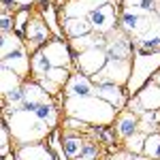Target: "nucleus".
<instances>
[{
    "instance_id": "obj_1",
    "label": "nucleus",
    "mask_w": 160,
    "mask_h": 160,
    "mask_svg": "<svg viewBox=\"0 0 160 160\" xmlns=\"http://www.w3.org/2000/svg\"><path fill=\"white\" fill-rule=\"evenodd\" d=\"M64 113L94 126H111L115 124L118 109L98 96H71L64 100Z\"/></svg>"
},
{
    "instance_id": "obj_2",
    "label": "nucleus",
    "mask_w": 160,
    "mask_h": 160,
    "mask_svg": "<svg viewBox=\"0 0 160 160\" xmlns=\"http://www.w3.org/2000/svg\"><path fill=\"white\" fill-rule=\"evenodd\" d=\"M4 124L9 126L11 139L17 143V148L41 143L51 132L47 124L41 122L32 111H26V109H17V111H11V113H4Z\"/></svg>"
},
{
    "instance_id": "obj_3",
    "label": "nucleus",
    "mask_w": 160,
    "mask_h": 160,
    "mask_svg": "<svg viewBox=\"0 0 160 160\" xmlns=\"http://www.w3.org/2000/svg\"><path fill=\"white\" fill-rule=\"evenodd\" d=\"M0 66H7L24 79L28 71H32L30 66V56L26 49V43H22V37L15 32L2 34V51H0Z\"/></svg>"
},
{
    "instance_id": "obj_4",
    "label": "nucleus",
    "mask_w": 160,
    "mask_h": 160,
    "mask_svg": "<svg viewBox=\"0 0 160 160\" xmlns=\"http://www.w3.org/2000/svg\"><path fill=\"white\" fill-rule=\"evenodd\" d=\"M160 71V51L158 53H135L132 60V73L126 83V90L130 94H139L141 88L149 83V77Z\"/></svg>"
},
{
    "instance_id": "obj_5",
    "label": "nucleus",
    "mask_w": 160,
    "mask_h": 160,
    "mask_svg": "<svg viewBox=\"0 0 160 160\" xmlns=\"http://www.w3.org/2000/svg\"><path fill=\"white\" fill-rule=\"evenodd\" d=\"M130 73H132V62L130 60H109L105 64V68L96 73L92 79L94 86H122L126 88L128 79H130Z\"/></svg>"
},
{
    "instance_id": "obj_6",
    "label": "nucleus",
    "mask_w": 160,
    "mask_h": 160,
    "mask_svg": "<svg viewBox=\"0 0 160 160\" xmlns=\"http://www.w3.org/2000/svg\"><path fill=\"white\" fill-rule=\"evenodd\" d=\"M158 22V13H145V11H137V9H124L120 15V28L128 37L139 38L141 34H145L152 26Z\"/></svg>"
},
{
    "instance_id": "obj_7",
    "label": "nucleus",
    "mask_w": 160,
    "mask_h": 160,
    "mask_svg": "<svg viewBox=\"0 0 160 160\" xmlns=\"http://www.w3.org/2000/svg\"><path fill=\"white\" fill-rule=\"evenodd\" d=\"M49 26L45 24V19L43 17H38V15H34V17H30V22H28V28H26V49H28V53H37V51H41L47 43H49Z\"/></svg>"
},
{
    "instance_id": "obj_8",
    "label": "nucleus",
    "mask_w": 160,
    "mask_h": 160,
    "mask_svg": "<svg viewBox=\"0 0 160 160\" xmlns=\"http://www.w3.org/2000/svg\"><path fill=\"white\" fill-rule=\"evenodd\" d=\"M107 56L109 60H130V53L135 51L132 37H128L122 28H115L107 34Z\"/></svg>"
},
{
    "instance_id": "obj_9",
    "label": "nucleus",
    "mask_w": 160,
    "mask_h": 160,
    "mask_svg": "<svg viewBox=\"0 0 160 160\" xmlns=\"http://www.w3.org/2000/svg\"><path fill=\"white\" fill-rule=\"evenodd\" d=\"M107 62H109V56H107V51L100 49V47H92V49L83 51V53H79L75 58V64H77L79 73L88 75V77H94L96 73H100Z\"/></svg>"
},
{
    "instance_id": "obj_10",
    "label": "nucleus",
    "mask_w": 160,
    "mask_h": 160,
    "mask_svg": "<svg viewBox=\"0 0 160 160\" xmlns=\"http://www.w3.org/2000/svg\"><path fill=\"white\" fill-rule=\"evenodd\" d=\"M115 17H118V9L115 2H107L98 7L96 11L88 15V22L92 24V30L98 34H109L111 30H115Z\"/></svg>"
},
{
    "instance_id": "obj_11",
    "label": "nucleus",
    "mask_w": 160,
    "mask_h": 160,
    "mask_svg": "<svg viewBox=\"0 0 160 160\" xmlns=\"http://www.w3.org/2000/svg\"><path fill=\"white\" fill-rule=\"evenodd\" d=\"M43 53L47 56V60L51 62V66L71 68V64L75 62V56H73V51H71V45H66L62 38H53V41H49V43L43 47Z\"/></svg>"
},
{
    "instance_id": "obj_12",
    "label": "nucleus",
    "mask_w": 160,
    "mask_h": 160,
    "mask_svg": "<svg viewBox=\"0 0 160 160\" xmlns=\"http://www.w3.org/2000/svg\"><path fill=\"white\" fill-rule=\"evenodd\" d=\"M132 45H135V53H158L160 51V17L145 34H141L139 38L132 41Z\"/></svg>"
},
{
    "instance_id": "obj_13",
    "label": "nucleus",
    "mask_w": 160,
    "mask_h": 160,
    "mask_svg": "<svg viewBox=\"0 0 160 160\" xmlns=\"http://www.w3.org/2000/svg\"><path fill=\"white\" fill-rule=\"evenodd\" d=\"M43 102H51V96L38 86V81H24V107L22 109L34 111Z\"/></svg>"
},
{
    "instance_id": "obj_14",
    "label": "nucleus",
    "mask_w": 160,
    "mask_h": 160,
    "mask_svg": "<svg viewBox=\"0 0 160 160\" xmlns=\"http://www.w3.org/2000/svg\"><path fill=\"white\" fill-rule=\"evenodd\" d=\"M94 83H92V79L83 73H75L71 79H68V83L64 86V92H66V98H71V96H94Z\"/></svg>"
},
{
    "instance_id": "obj_15",
    "label": "nucleus",
    "mask_w": 160,
    "mask_h": 160,
    "mask_svg": "<svg viewBox=\"0 0 160 160\" xmlns=\"http://www.w3.org/2000/svg\"><path fill=\"white\" fill-rule=\"evenodd\" d=\"M86 145H88V139H83L81 132L64 128V132H62V148H64V154L68 156V160L81 156V152L86 149Z\"/></svg>"
},
{
    "instance_id": "obj_16",
    "label": "nucleus",
    "mask_w": 160,
    "mask_h": 160,
    "mask_svg": "<svg viewBox=\"0 0 160 160\" xmlns=\"http://www.w3.org/2000/svg\"><path fill=\"white\" fill-rule=\"evenodd\" d=\"M135 98L139 100L143 111H160V86L149 81L148 86L141 88L139 94H135Z\"/></svg>"
},
{
    "instance_id": "obj_17",
    "label": "nucleus",
    "mask_w": 160,
    "mask_h": 160,
    "mask_svg": "<svg viewBox=\"0 0 160 160\" xmlns=\"http://www.w3.org/2000/svg\"><path fill=\"white\" fill-rule=\"evenodd\" d=\"M113 128H115V135L122 137L124 141H126L128 137L139 132V115H137L135 111H124V113H120L115 118V126Z\"/></svg>"
},
{
    "instance_id": "obj_18",
    "label": "nucleus",
    "mask_w": 160,
    "mask_h": 160,
    "mask_svg": "<svg viewBox=\"0 0 160 160\" xmlns=\"http://www.w3.org/2000/svg\"><path fill=\"white\" fill-rule=\"evenodd\" d=\"M17 160H56L53 152L45 143H32V145H22L17 148Z\"/></svg>"
},
{
    "instance_id": "obj_19",
    "label": "nucleus",
    "mask_w": 160,
    "mask_h": 160,
    "mask_svg": "<svg viewBox=\"0 0 160 160\" xmlns=\"http://www.w3.org/2000/svg\"><path fill=\"white\" fill-rule=\"evenodd\" d=\"M94 96L102 98L105 102L113 105L115 109H122L126 105V96H124V88L122 86H96L94 88Z\"/></svg>"
},
{
    "instance_id": "obj_20",
    "label": "nucleus",
    "mask_w": 160,
    "mask_h": 160,
    "mask_svg": "<svg viewBox=\"0 0 160 160\" xmlns=\"http://www.w3.org/2000/svg\"><path fill=\"white\" fill-rule=\"evenodd\" d=\"M62 30L68 38H79L86 37V34H92V24L88 22V17H71V19H64L62 22Z\"/></svg>"
},
{
    "instance_id": "obj_21",
    "label": "nucleus",
    "mask_w": 160,
    "mask_h": 160,
    "mask_svg": "<svg viewBox=\"0 0 160 160\" xmlns=\"http://www.w3.org/2000/svg\"><path fill=\"white\" fill-rule=\"evenodd\" d=\"M22 86H24L22 77L15 73V71L7 68V66H2V83H0V88H2V98H4L7 94H11L13 90L22 88Z\"/></svg>"
},
{
    "instance_id": "obj_22",
    "label": "nucleus",
    "mask_w": 160,
    "mask_h": 160,
    "mask_svg": "<svg viewBox=\"0 0 160 160\" xmlns=\"http://www.w3.org/2000/svg\"><path fill=\"white\" fill-rule=\"evenodd\" d=\"M32 113L37 115L41 122L47 124V126H49V130H53V126L58 124V109L53 107V102H43V105H38Z\"/></svg>"
},
{
    "instance_id": "obj_23",
    "label": "nucleus",
    "mask_w": 160,
    "mask_h": 160,
    "mask_svg": "<svg viewBox=\"0 0 160 160\" xmlns=\"http://www.w3.org/2000/svg\"><path fill=\"white\" fill-rule=\"evenodd\" d=\"M30 66H32L34 77H37V79H41V77H45V75L49 73L51 62L47 60V56L43 53V49H41V51H37V53H32V58H30Z\"/></svg>"
},
{
    "instance_id": "obj_24",
    "label": "nucleus",
    "mask_w": 160,
    "mask_h": 160,
    "mask_svg": "<svg viewBox=\"0 0 160 160\" xmlns=\"http://www.w3.org/2000/svg\"><path fill=\"white\" fill-rule=\"evenodd\" d=\"M43 19H45V24L49 26L51 34H56V38H62V37H64V30L60 28L58 17H56V9H53L51 4H43Z\"/></svg>"
},
{
    "instance_id": "obj_25",
    "label": "nucleus",
    "mask_w": 160,
    "mask_h": 160,
    "mask_svg": "<svg viewBox=\"0 0 160 160\" xmlns=\"http://www.w3.org/2000/svg\"><path fill=\"white\" fill-rule=\"evenodd\" d=\"M145 139H148V135L139 130V132H135L132 137H128V139H126L124 149H126V152H130V154H135V156H141V154H143V148H145Z\"/></svg>"
},
{
    "instance_id": "obj_26",
    "label": "nucleus",
    "mask_w": 160,
    "mask_h": 160,
    "mask_svg": "<svg viewBox=\"0 0 160 160\" xmlns=\"http://www.w3.org/2000/svg\"><path fill=\"white\" fill-rule=\"evenodd\" d=\"M143 156H148L149 160H160V132L148 135L145 148H143Z\"/></svg>"
},
{
    "instance_id": "obj_27",
    "label": "nucleus",
    "mask_w": 160,
    "mask_h": 160,
    "mask_svg": "<svg viewBox=\"0 0 160 160\" xmlns=\"http://www.w3.org/2000/svg\"><path fill=\"white\" fill-rule=\"evenodd\" d=\"M90 11L86 9V4L81 0H68L64 4V19H71V17H88Z\"/></svg>"
},
{
    "instance_id": "obj_28",
    "label": "nucleus",
    "mask_w": 160,
    "mask_h": 160,
    "mask_svg": "<svg viewBox=\"0 0 160 160\" xmlns=\"http://www.w3.org/2000/svg\"><path fill=\"white\" fill-rule=\"evenodd\" d=\"M124 9H137L145 13H158V2L156 0H122Z\"/></svg>"
},
{
    "instance_id": "obj_29",
    "label": "nucleus",
    "mask_w": 160,
    "mask_h": 160,
    "mask_svg": "<svg viewBox=\"0 0 160 160\" xmlns=\"http://www.w3.org/2000/svg\"><path fill=\"white\" fill-rule=\"evenodd\" d=\"M47 79H51V81H56V83H60V86H66L68 83V79L73 77L71 75V71L68 68H60V66H51L49 73L45 75Z\"/></svg>"
},
{
    "instance_id": "obj_30",
    "label": "nucleus",
    "mask_w": 160,
    "mask_h": 160,
    "mask_svg": "<svg viewBox=\"0 0 160 160\" xmlns=\"http://www.w3.org/2000/svg\"><path fill=\"white\" fill-rule=\"evenodd\" d=\"M28 22H30V9H22V11L15 13V34L24 37L26 28H28Z\"/></svg>"
},
{
    "instance_id": "obj_31",
    "label": "nucleus",
    "mask_w": 160,
    "mask_h": 160,
    "mask_svg": "<svg viewBox=\"0 0 160 160\" xmlns=\"http://www.w3.org/2000/svg\"><path fill=\"white\" fill-rule=\"evenodd\" d=\"M98 158V143H94V141H88L86 149L81 152V156H77L73 160H96Z\"/></svg>"
},
{
    "instance_id": "obj_32",
    "label": "nucleus",
    "mask_w": 160,
    "mask_h": 160,
    "mask_svg": "<svg viewBox=\"0 0 160 160\" xmlns=\"http://www.w3.org/2000/svg\"><path fill=\"white\" fill-rule=\"evenodd\" d=\"M64 128H71V130H77V132H88L90 130L88 122L79 120V118H66L64 120Z\"/></svg>"
},
{
    "instance_id": "obj_33",
    "label": "nucleus",
    "mask_w": 160,
    "mask_h": 160,
    "mask_svg": "<svg viewBox=\"0 0 160 160\" xmlns=\"http://www.w3.org/2000/svg\"><path fill=\"white\" fill-rule=\"evenodd\" d=\"M38 86L43 88L49 96H56V94H60V83H56V81H51V79H47V77H41V79H37Z\"/></svg>"
},
{
    "instance_id": "obj_34",
    "label": "nucleus",
    "mask_w": 160,
    "mask_h": 160,
    "mask_svg": "<svg viewBox=\"0 0 160 160\" xmlns=\"http://www.w3.org/2000/svg\"><path fill=\"white\" fill-rule=\"evenodd\" d=\"M9 143H11V132H9V126L4 124V126H2V143H0V152H2V158L11 154V152H9V149H11V145H9Z\"/></svg>"
},
{
    "instance_id": "obj_35",
    "label": "nucleus",
    "mask_w": 160,
    "mask_h": 160,
    "mask_svg": "<svg viewBox=\"0 0 160 160\" xmlns=\"http://www.w3.org/2000/svg\"><path fill=\"white\" fill-rule=\"evenodd\" d=\"M17 9V4H15V0H2V11H15Z\"/></svg>"
},
{
    "instance_id": "obj_36",
    "label": "nucleus",
    "mask_w": 160,
    "mask_h": 160,
    "mask_svg": "<svg viewBox=\"0 0 160 160\" xmlns=\"http://www.w3.org/2000/svg\"><path fill=\"white\" fill-rule=\"evenodd\" d=\"M34 2H37V0H15V4H17V7H24V9H30Z\"/></svg>"
},
{
    "instance_id": "obj_37",
    "label": "nucleus",
    "mask_w": 160,
    "mask_h": 160,
    "mask_svg": "<svg viewBox=\"0 0 160 160\" xmlns=\"http://www.w3.org/2000/svg\"><path fill=\"white\" fill-rule=\"evenodd\" d=\"M152 81H154V83H158V86H160V71H158L156 75H154V77H152Z\"/></svg>"
},
{
    "instance_id": "obj_38",
    "label": "nucleus",
    "mask_w": 160,
    "mask_h": 160,
    "mask_svg": "<svg viewBox=\"0 0 160 160\" xmlns=\"http://www.w3.org/2000/svg\"><path fill=\"white\" fill-rule=\"evenodd\" d=\"M135 160H149L148 156H143V154H141V156H135Z\"/></svg>"
},
{
    "instance_id": "obj_39",
    "label": "nucleus",
    "mask_w": 160,
    "mask_h": 160,
    "mask_svg": "<svg viewBox=\"0 0 160 160\" xmlns=\"http://www.w3.org/2000/svg\"><path fill=\"white\" fill-rule=\"evenodd\" d=\"M158 17H160V2H158Z\"/></svg>"
},
{
    "instance_id": "obj_40",
    "label": "nucleus",
    "mask_w": 160,
    "mask_h": 160,
    "mask_svg": "<svg viewBox=\"0 0 160 160\" xmlns=\"http://www.w3.org/2000/svg\"><path fill=\"white\" fill-rule=\"evenodd\" d=\"M156 2H160V0H156Z\"/></svg>"
}]
</instances>
